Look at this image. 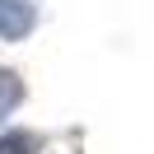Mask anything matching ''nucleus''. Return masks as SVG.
<instances>
[{"label":"nucleus","instance_id":"nucleus-2","mask_svg":"<svg viewBox=\"0 0 154 154\" xmlns=\"http://www.w3.org/2000/svg\"><path fill=\"white\" fill-rule=\"evenodd\" d=\"M23 98V84H19V75H10V70H0V117L10 112L14 103Z\"/></svg>","mask_w":154,"mask_h":154},{"label":"nucleus","instance_id":"nucleus-3","mask_svg":"<svg viewBox=\"0 0 154 154\" xmlns=\"http://www.w3.org/2000/svg\"><path fill=\"white\" fill-rule=\"evenodd\" d=\"M0 154H38V135H28V131H10L5 140H0Z\"/></svg>","mask_w":154,"mask_h":154},{"label":"nucleus","instance_id":"nucleus-1","mask_svg":"<svg viewBox=\"0 0 154 154\" xmlns=\"http://www.w3.org/2000/svg\"><path fill=\"white\" fill-rule=\"evenodd\" d=\"M28 28H33L28 0H0V38H23Z\"/></svg>","mask_w":154,"mask_h":154}]
</instances>
